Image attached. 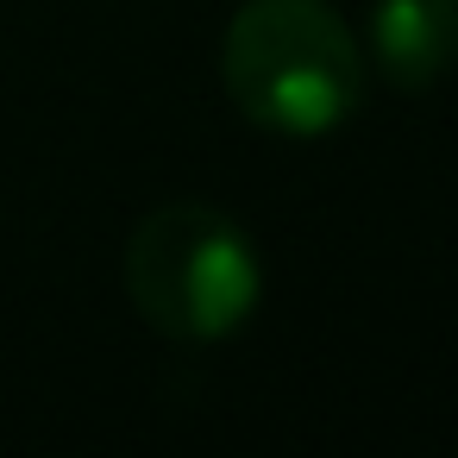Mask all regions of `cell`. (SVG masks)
<instances>
[{"mask_svg":"<svg viewBox=\"0 0 458 458\" xmlns=\"http://www.w3.org/2000/svg\"><path fill=\"white\" fill-rule=\"evenodd\" d=\"M370 64L389 89L420 95L458 64V0H377Z\"/></svg>","mask_w":458,"mask_h":458,"instance_id":"3","label":"cell"},{"mask_svg":"<svg viewBox=\"0 0 458 458\" xmlns=\"http://www.w3.org/2000/svg\"><path fill=\"white\" fill-rule=\"evenodd\" d=\"M226 101L276 139H327L364 101V45L327 0H245L220 38Z\"/></svg>","mask_w":458,"mask_h":458,"instance_id":"1","label":"cell"},{"mask_svg":"<svg viewBox=\"0 0 458 458\" xmlns=\"http://www.w3.org/2000/svg\"><path fill=\"white\" fill-rule=\"evenodd\" d=\"M120 276L139 320L176 345H214L239 333L264 295V264L251 239L208 201L151 208L126 239Z\"/></svg>","mask_w":458,"mask_h":458,"instance_id":"2","label":"cell"}]
</instances>
